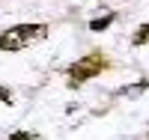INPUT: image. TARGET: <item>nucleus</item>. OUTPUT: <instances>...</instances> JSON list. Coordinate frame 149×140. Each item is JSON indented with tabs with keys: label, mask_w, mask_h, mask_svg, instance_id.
<instances>
[{
	"label": "nucleus",
	"mask_w": 149,
	"mask_h": 140,
	"mask_svg": "<svg viewBox=\"0 0 149 140\" xmlns=\"http://www.w3.org/2000/svg\"><path fill=\"white\" fill-rule=\"evenodd\" d=\"M0 101H3V104H12V93L6 86H0Z\"/></svg>",
	"instance_id": "423d86ee"
},
{
	"label": "nucleus",
	"mask_w": 149,
	"mask_h": 140,
	"mask_svg": "<svg viewBox=\"0 0 149 140\" xmlns=\"http://www.w3.org/2000/svg\"><path fill=\"white\" fill-rule=\"evenodd\" d=\"M48 36L45 24H15L0 33V51H24L36 42H42Z\"/></svg>",
	"instance_id": "f257e3e1"
},
{
	"label": "nucleus",
	"mask_w": 149,
	"mask_h": 140,
	"mask_svg": "<svg viewBox=\"0 0 149 140\" xmlns=\"http://www.w3.org/2000/svg\"><path fill=\"white\" fill-rule=\"evenodd\" d=\"M131 42H134V45H146V42H149V24H140Z\"/></svg>",
	"instance_id": "20e7f679"
},
{
	"label": "nucleus",
	"mask_w": 149,
	"mask_h": 140,
	"mask_svg": "<svg viewBox=\"0 0 149 140\" xmlns=\"http://www.w3.org/2000/svg\"><path fill=\"white\" fill-rule=\"evenodd\" d=\"M104 69H107V60H104L102 54H86V57H81L78 63H72V66H69V84L78 86V84H84V81L95 78V75H102Z\"/></svg>",
	"instance_id": "f03ea898"
},
{
	"label": "nucleus",
	"mask_w": 149,
	"mask_h": 140,
	"mask_svg": "<svg viewBox=\"0 0 149 140\" xmlns=\"http://www.w3.org/2000/svg\"><path fill=\"white\" fill-rule=\"evenodd\" d=\"M9 140H42V137H39V134H30V131H15Z\"/></svg>",
	"instance_id": "39448f33"
},
{
	"label": "nucleus",
	"mask_w": 149,
	"mask_h": 140,
	"mask_svg": "<svg viewBox=\"0 0 149 140\" xmlns=\"http://www.w3.org/2000/svg\"><path fill=\"white\" fill-rule=\"evenodd\" d=\"M110 21H113V15H104V18H93V21H90V30H95V33H98V30H107V27H110Z\"/></svg>",
	"instance_id": "7ed1b4c3"
}]
</instances>
